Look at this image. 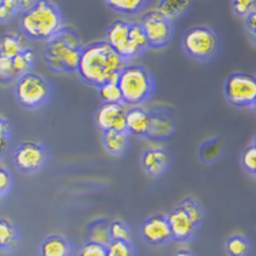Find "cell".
<instances>
[{
	"label": "cell",
	"instance_id": "6da1fadb",
	"mask_svg": "<svg viewBox=\"0 0 256 256\" xmlns=\"http://www.w3.org/2000/svg\"><path fill=\"white\" fill-rule=\"evenodd\" d=\"M126 66L127 63L105 41H96L82 46L76 72L84 82L100 88L116 82Z\"/></svg>",
	"mask_w": 256,
	"mask_h": 256
},
{
	"label": "cell",
	"instance_id": "7a4b0ae2",
	"mask_svg": "<svg viewBox=\"0 0 256 256\" xmlns=\"http://www.w3.org/2000/svg\"><path fill=\"white\" fill-rule=\"evenodd\" d=\"M20 29L26 38L46 42L64 29L63 14L52 2H36L30 10L20 14Z\"/></svg>",
	"mask_w": 256,
	"mask_h": 256
},
{
	"label": "cell",
	"instance_id": "3957f363",
	"mask_svg": "<svg viewBox=\"0 0 256 256\" xmlns=\"http://www.w3.org/2000/svg\"><path fill=\"white\" fill-rule=\"evenodd\" d=\"M82 42L74 30L64 28L46 41L44 60L48 68L54 72H76Z\"/></svg>",
	"mask_w": 256,
	"mask_h": 256
},
{
	"label": "cell",
	"instance_id": "277c9868",
	"mask_svg": "<svg viewBox=\"0 0 256 256\" xmlns=\"http://www.w3.org/2000/svg\"><path fill=\"white\" fill-rule=\"evenodd\" d=\"M116 84L126 106H140L153 97L156 90L153 75L140 64H127L120 71Z\"/></svg>",
	"mask_w": 256,
	"mask_h": 256
},
{
	"label": "cell",
	"instance_id": "5b68a950",
	"mask_svg": "<svg viewBox=\"0 0 256 256\" xmlns=\"http://www.w3.org/2000/svg\"><path fill=\"white\" fill-rule=\"evenodd\" d=\"M15 100L25 109H38L50 102L52 98V86L50 82L30 71L16 79L14 86Z\"/></svg>",
	"mask_w": 256,
	"mask_h": 256
},
{
	"label": "cell",
	"instance_id": "8992f818",
	"mask_svg": "<svg viewBox=\"0 0 256 256\" xmlns=\"http://www.w3.org/2000/svg\"><path fill=\"white\" fill-rule=\"evenodd\" d=\"M182 50L195 60L208 62L218 54L220 40L217 34L206 26H195L182 36Z\"/></svg>",
	"mask_w": 256,
	"mask_h": 256
},
{
	"label": "cell",
	"instance_id": "52a82bcc",
	"mask_svg": "<svg viewBox=\"0 0 256 256\" xmlns=\"http://www.w3.org/2000/svg\"><path fill=\"white\" fill-rule=\"evenodd\" d=\"M225 98L236 108H254L256 102L255 76L246 72H234L224 84Z\"/></svg>",
	"mask_w": 256,
	"mask_h": 256
},
{
	"label": "cell",
	"instance_id": "ba28073f",
	"mask_svg": "<svg viewBox=\"0 0 256 256\" xmlns=\"http://www.w3.org/2000/svg\"><path fill=\"white\" fill-rule=\"evenodd\" d=\"M143 32L148 38V48L161 50L166 46L173 38L172 20H166L157 10L148 11L140 20Z\"/></svg>",
	"mask_w": 256,
	"mask_h": 256
},
{
	"label": "cell",
	"instance_id": "9c48e42d",
	"mask_svg": "<svg viewBox=\"0 0 256 256\" xmlns=\"http://www.w3.org/2000/svg\"><path fill=\"white\" fill-rule=\"evenodd\" d=\"M15 168L25 174H34L46 165L48 152L42 143L24 142L12 154Z\"/></svg>",
	"mask_w": 256,
	"mask_h": 256
},
{
	"label": "cell",
	"instance_id": "30bf717a",
	"mask_svg": "<svg viewBox=\"0 0 256 256\" xmlns=\"http://www.w3.org/2000/svg\"><path fill=\"white\" fill-rule=\"evenodd\" d=\"M130 25L127 20H114L105 33V42L127 63L130 60L140 56L139 50L135 48L130 38Z\"/></svg>",
	"mask_w": 256,
	"mask_h": 256
},
{
	"label": "cell",
	"instance_id": "8fae6325",
	"mask_svg": "<svg viewBox=\"0 0 256 256\" xmlns=\"http://www.w3.org/2000/svg\"><path fill=\"white\" fill-rule=\"evenodd\" d=\"M126 114L127 108L123 104H101L96 114H94V123L104 131H118V132H127L126 131Z\"/></svg>",
	"mask_w": 256,
	"mask_h": 256
},
{
	"label": "cell",
	"instance_id": "7c38bea8",
	"mask_svg": "<svg viewBox=\"0 0 256 256\" xmlns=\"http://www.w3.org/2000/svg\"><path fill=\"white\" fill-rule=\"evenodd\" d=\"M139 232L144 242H148V246H165L166 242L172 240L166 216L164 214H156L144 220Z\"/></svg>",
	"mask_w": 256,
	"mask_h": 256
},
{
	"label": "cell",
	"instance_id": "4fadbf2b",
	"mask_svg": "<svg viewBox=\"0 0 256 256\" xmlns=\"http://www.w3.org/2000/svg\"><path fill=\"white\" fill-rule=\"evenodd\" d=\"M168 225L170 229L172 240L178 242H190L196 234L198 226L188 217L187 212L182 207L178 206L166 216Z\"/></svg>",
	"mask_w": 256,
	"mask_h": 256
},
{
	"label": "cell",
	"instance_id": "5bb4252c",
	"mask_svg": "<svg viewBox=\"0 0 256 256\" xmlns=\"http://www.w3.org/2000/svg\"><path fill=\"white\" fill-rule=\"evenodd\" d=\"M148 112H150V127H148L146 138L153 139V140H162V139L172 136L176 130V123L170 112L166 109L160 108L148 110Z\"/></svg>",
	"mask_w": 256,
	"mask_h": 256
},
{
	"label": "cell",
	"instance_id": "9a60e30c",
	"mask_svg": "<svg viewBox=\"0 0 256 256\" xmlns=\"http://www.w3.org/2000/svg\"><path fill=\"white\" fill-rule=\"evenodd\" d=\"M172 157L166 148H152L144 150L140 157V165L144 172L152 178H160L170 165Z\"/></svg>",
	"mask_w": 256,
	"mask_h": 256
},
{
	"label": "cell",
	"instance_id": "2e32d148",
	"mask_svg": "<svg viewBox=\"0 0 256 256\" xmlns=\"http://www.w3.org/2000/svg\"><path fill=\"white\" fill-rule=\"evenodd\" d=\"M150 127V112L142 106L127 108L126 114V131L134 136L146 138Z\"/></svg>",
	"mask_w": 256,
	"mask_h": 256
},
{
	"label": "cell",
	"instance_id": "e0dca14e",
	"mask_svg": "<svg viewBox=\"0 0 256 256\" xmlns=\"http://www.w3.org/2000/svg\"><path fill=\"white\" fill-rule=\"evenodd\" d=\"M71 246L66 237L60 234H50L45 237L40 246V256H70Z\"/></svg>",
	"mask_w": 256,
	"mask_h": 256
},
{
	"label": "cell",
	"instance_id": "ac0fdd59",
	"mask_svg": "<svg viewBox=\"0 0 256 256\" xmlns=\"http://www.w3.org/2000/svg\"><path fill=\"white\" fill-rule=\"evenodd\" d=\"M102 146L109 154H112L114 157L123 156L128 148V134L127 132H118V131H104L102 136Z\"/></svg>",
	"mask_w": 256,
	"mask_h": 256
},
{
	"label": "cell",
	"instance_id": "d6986e66",
	"mask_svg": "<svg viewBox=\"0 0 256 256\" xmlns=\"http://www.w3.org/2000/svg\"><path fill=\"white\" fill-rule=\"evenodd\" d=\"M18 244V232L12 222L0 218V250L12 251Z\"/></svg>",
	"mask_w": 256,
	"mask_h": 256
},
{
	"label": "cell",
	"instance_id": "ffe728a7",
	"mask_svg": "<svg viewBox=\"0 0 256 256\" xmlns=\"http://www.w3.org/2000/svg\"><path fill=\"white\" fill-rule=\"evenodd\" d=\"M26 48L28 46L25 45V40L22 38V36L6 34L0 40V54L8 58V59L15 58Z\"/></svg>",
	"mask_w": 256,
	"mask_h": 256
},
{
	"label": "cell",
	"instance_id": "44dd1931",
	"mask_svg": "<svg viewBox=\"0 0 256 256\" xmlns=\"http://www.w3.org/2000/svg\"><path fill=\"white\" fill-rule=\"evenodd\" d=\"M12 71H14L15 79H18L22 75L28 74L32 71L34 66L36 56L34 52L29 48L24 50L20 54H18L15 58H12Z\"/></svg>",
	"mask_w": 256,
	"mask_h": 256
},
{
	"label": "cell",
	"instance_id": "7402d4cb",
	"mask_svg": "<svg viewBox=\"0 0 256 256\" xmlns=\"http://www.w3.org/2000/svg\"><path fill=\"white\" fill-rule=\"evenodd\" d=\"M104 3L116 12L126 15L138 14L139 11L148 6V2L144 0H106Z\"/></svg>",
	"mask_w": 256,
	"mask_h": 256
},
{
	"label": "cell",
	"instance_id": "603a6c76",
	"mask_svg": "<svg viewBox=\"0 0 256 256\" xmlns=\"http://www.w3.org/2000/svg\"><path fill=\"white\" fill-rule=\"evenodd\" d=\"M88 238H89V242L106 246V244L110 242V237H109V222H106L105 220L94 221L89 228Z\"/></svg>",
	"mask_w": 256,
	"mask_h": 256
},
{
	"label": "cell",
	"instance_id": "cb8c5ba5",
	"mask_svg": "<svg viewBox=\"0 0 256 256\" xmlns=\"http://www.w3.org/2000/svg\"><path fill=\"white\" fill-rule=\"evenodd\" d=\"M190 4H191L190 2H182V0H162L158 3L157 11L166 20H172L187 10Z\"/></svg>",
	"mask_w": 256,
	"mask_h": 256
},
{
	"label": "cell",
	"instance_id": "d4e9b609",
	"mask_svg": "<svg viewBox=\"0 0 256 256\" xmlns=\"http://www.w3.org/2000/svg\"><path fill=\"white\" fill-rule=\"evenodd\" d=\"M225 252L229 256H248L251 252V244L244 236L233 234L225 242Z\"/></svg>",
	"mask_w": 256,
	"mask_h": 256
},
{
	"label": "cell",
	"instance_id": "484cf974",
	"mask_svg": "<svg viewBox=\"0 0 256 256\" xmlns=\"http://www.w3.org/2000/svg\"><path fill=\"white\" fill-rule=\"evenodd\" d=\"M109 237L114 242H131L132 232L126 222L116 220L109 222Z\"/></svg>",
	"mask_w": 256,
	"mask_h": 256
},
{
	"label": "cell",
	"instance_id": "4316f807",
	"mask_svg": "<svg viewBox=\"0 0 256 256\" xmlns=\"http://www.w3.org/2000/svg\"><path fill=\"white\" fill-rule=\"evenodd\" d=\"M184 212H187V216L191 218V221L196 225L198 228L200 226V224L203 222V218H204V210L203 207L200 206V203H198L195 199H184L180 204Z\"/></svg>",
	"mask_w": 256,
	"mask_h": 256
},
{
	"label": "cell",
	"instance_id": "83f0119b",
	"mask_svg": "<svg viewBox=\"0 0 256 256\" xmlns=\"http://www.w3.org/2000/svg\"><path fill=\"white\" fill-rule=\"evenodd\" d=\"M97 89H98L100 97H101L104 104H123L122 93H120L116 82H109V84L100 86Z\"/></svg>",
	"mask_w": 256,
	"mask_h": 256
},
{
	"label": "cell",
	"instance_id": "f1b7e54d",
	"mask_svg": "<svg viewBox=\"0 0 256 256\" xmlns=\"http://www.w3.org/2000/svg\"><path fill=\"white\" fill-rule=\"evenodd\" d=\"M106 256H135L131 242H110L105 246Z\"/></svg>",
	"mask_w": 256,
	"mask_h": 256
},
{
	"label": "cell",
	"instance_id": "f546056e",
	"mask_svg": "<svg viewBox=\"0 0 256 256\" xmlns=\"http://www.w3.org/2000/svg\"><path fill=\"white\" fill-rule=\"evenodd\" d=\"M130 38L140 54H144V50L148 48V38H146V34H144L140 24H131L130 25Z\"/></svg>",
	"mask_w": 256,
	"mask_h": 256
},
{
	"label": "cell",
	"instance_id": "4dcf8cb0",
	"mask_svg": "<svg viewBox=\"0 0 256 256\" xmlns=\"http://www.w3.org/2000/svg\"><path fill=\"white\" fill-rule=\"evenodd\" d=\"M221 153V142L218 139H210L206 143H203L199 156L204 162H212Z\"/></svg>",
	"mask_w": 256,
	"mask_h": 256
},
{
	"label": "cell",
	"instance_id": "1f68e13d",
	"mask_svg": "<svg viewBox=\"0 0 256 256\" xmlns=\"http://www.w3.org/2000/svg\"><path fill=\"white\" fill-rule=\"evenodd\" d=\"M240 162H242V169L246 173H250L251 176L256 174V146L255 142L251 143V146L242 152V157H240Z\"/></svg>",
	"mask_w": 256,
	"mask_h": 256
},
{
	"label": "cell",
	"instance_id": "d6a6232c",
	"mask_svg": "<svg viewBox=\"0 0 256 256\" xmlns=\"http://www.w3.org/2000/svg\"><path fill=\"white\" fill-rule=\"evenodd\" d=\"M20 12V0H3L0 2V22L8 24Z\"/></svg>",
	"mask_w": 256,
	"mask_h": 256
},
{
	"label": "cell",
	"instance_id": "836d02e7",
	"mask_svg": "<svg viewBox=\"0 0 256 256\" xmlns=\"http://www.w3.org/2000/svg\"><path fill=\"white\" fill-rule=\"evenodd\" d=\"M232 8L237 16L246 18L252 12H256V2L254 0H234V2H232Z\"/></svg>",
	"mask_w": 256,
	"mask_h": 256
},
{
	"label": "cell",
	"instance_id": "e575fe53",
	"mask_svg": "<svg viewBox=\"0 0 256 256\" xmlns=\"http://www.w3.org/2000/svg\"><path fill=\"white\" fill-rule=\"evenodd\" d=\"M14 71H12V60L0 54V82H10L14 80Z\"/></svg>",
	"mask_w": 256,
	"mask_h": 256
},
{
	"label": "cell",
	"instance_id": "d590c367",
	"mask_svg": "<svg viewBox=\"0 0 256 256\" xmlns=\"http://www.w3.org/2000/svg\"><path fill=\"white\" fill-rule=\"evenodd\" d=\"M78 256H106V252H105V246L88 242L80 248Z\"/></svg>",
	"mask_w": 256,
	"mask_h": 256
},
{
	"label": "cell",
	"instance_id": "8d00e7d4",
	"mask_svg": "<svg viewBox=\"0 0 256 256\" xmlns=\"http://www.w3.org/2000/svg\"><path fill=\"white\" fill-rule=\"evenodd\" d=\"M12 187V178L11 173L6 168L0 166V198H3L10 192Z\"/></svg>",
	"mask_w": 256,
	"mask_h": 256
},
{
	"label": "cell",
	"instance_id": "74e56055",
	"mask_svg": "<svg viewBox=\"0 0 256 256\" xmlns=\"http://www.w3.org/2000/svg\"><path fill=\"white\" fill-rule=\"evenodd\" d=\"M244 22H246V30H250L252 37H255L256 33V12H252L251 15H248L246 18H244Z\"/></svg>",
	"mask_w": 256,
	"mask_h": 256
},
{
	"label": "cell",
	"instance_id": "f35d334b",
	"mask_svg": "<svg viewBox=\"0 0 256 256\" xmlns=\"http://www.w3.org/2000/svg\"><path fill=\"white\" fill-rule=\"evenodd\" d=\"M10 134H11L10 123H8L6 118H0V135H3V136H8V138H10Z\"/></svg>",
	"mask_w": 256,
	"mask_h": 256
},
{
	"label": "cell",
	"instance_id": "ab89813d",
	"mask_svg": "<svg viewBox=\"0 0 256 256\" xmlns=\"http://www.w3.org/2000/svg\"><path fill=\"white\" fill-rule=\"evenodd\" d=\"M8 144H10V138H8V136H3V135H0V157L7 152Z\"/></svg>",
	"mask_w": 256,
	"mask_h": 256
},
{
	"label": "cell",
	"instance_id": "60d3db41",
	"mask_svg": "<svg viewBox=\"0 0 256 256\" xmlns=\"http://www.w3.org/2000/svg\"><path fill=\"white\" fill-rule=\"evenodd\" d=\"M173 256H195L191 251H187V250H178L173 254Z\"/></svg>",
	"mask_w": 256,
	"mask_h": 256
}]
</instances>
